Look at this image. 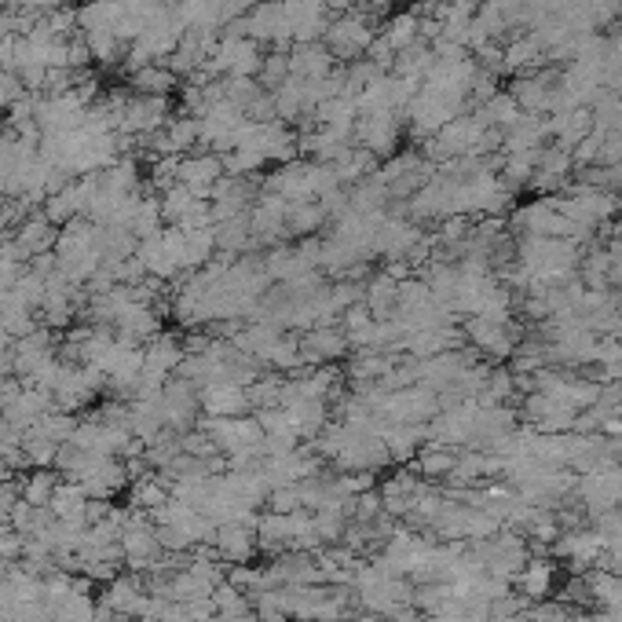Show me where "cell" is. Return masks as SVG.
<instances>
[{
    "mask_svg": "<svg viewBox=\"0 0 622 622\" xmlns=\"http://www.w3.org/2000/svg\"><path fill=\"white\" fill-rule=\"evenodd\" d=\"M462 337L472 344V352L480 359H509L516 352V341L524 337V330L513 319H483V315H469L462 322Z\"/></svg>",
    "mask_w": 622,
    "mask_h": 622,
    "instance_id": "obj_1",
    "label": "cell"
},
{
    "mask_svg": "<svg viewBox=\"0 0 622 622\" xmlns=\"http://www.w3.org/2000/svg\"><path fill=\"white\" fill-rule=\"evenodd\" d=\"M377 30L366 22L363 11H348L341 19L330 22V30H326V52L337 59V63H355V59H363L366 48L374 44Z\"/></svg>",
    "mask_w": 622,
    "mask_h": 622,
    "instance_id": "obj_2",
    "label": "cell"
},
{
    "mask_svg": "<svg viewBox=\"0 0 622 622\" xmlns=\"http://www.w3.org/2000/svg\"><path fill=\"white\" fill-rule=\"evenodd\" d=\"M399 132H403V114L396 110H359L352 140L374 158H392L399 151Z\"/></svg>",
    "mask_w": 622,
    "mask_h": 622,
    "instance_id": "obj_3",
    "label": "cell"
},
{
    "mask_svg": "<svg viewBox=\"0 0 622 622\" xmlns=\"http://www.w3.org/2000/svg\"><path fill=\"white\" fill-rule=\"evenodd\" d=\"M604 549H608V538H604L597 527H575V531H564V535L553 542V553L575 571L597 568L604 560Z\"/></svg>",
    "mask_w": 622,
    "mask_h": 622,
    "instance_id": "obj_4",
    "label": "cell"
},
{
    "mask_svg": "<svg viewBox=\"0 0 622 622\" xmlns=\"http://www.w3.org/2000/svg\"><path fill=\"white\" fill-rule=\"evenodd\" d=\"M571 498H579V505L590 516H601V513H608V509H619L622 505V469L615 465V469L579 476Z\"/></svg>",
    "mask_w": 622,
    "mask_h": 622,
    "instance_id": "obj_5",
    "label": "cell"
},
{
    "mask_svg": "<svg viewBox=\"0 0 622 622\" xmlns=\"http://www.w3.org/2000/svg\"><path fill=\"white\" fill-rule=\"evenodd\" d=\"M348 333L341 330V322H319L304 330L301 337V352H304V366H333L341 363L348 355Z\"/></svg>",
    "mask_w": 622,
    "mask_h": 622,
    "instance_id": "obj_6",
    "label": "cell"
},
{
    "mask_svg": "<svg viewBox=\"0 0 622 622\" xmlns=\"http://www.w3.org/2000/svg\"><path fill=\"white\" fill-rule=\"evenodd\" d=\"M227 176V165H224V154H213V151H202V154H183L180 158V169H176V183L187 187L191 194L205 198L209 202V194L213 187Z\"/></svg>",
    "mask_w": 622,
    "mask_h": 622,
    "instance_id": "obj_7",
    "label": "cell"
},
{
    "mask_svg": "<svg viewBox=\"0 0 622 622\" xmlns=\"http://www.w3.org/2000/svg\"><path fill=\"white\" fill-rule=\"evenodd\" d=\"M169 121V99L165 96H129L121 107L118 132L121 136H151V132L165 129Z\"/></svg>",
    "mask_w": 622,
    "mask_h": 622,
    "instance_id": "obj_8",
    "label": "cell"
},
{
    "mask_svg": "<svg viewBox=\"0 0 622 622\" xmlns=\"http://www.w3.org/2000/svg\"><path fill=\"white\" fill-rule=\"evenodd\" d=\"M216 557L224 564H249L253 553H257V520H231V524H216L213 535Z\"/></svg>",
    "mask_w": 622,
    "mask_h": 622,
    "instance_id": "obj_9",
    "label": "cell"
},
{
    "mask_svg": "<svg viewBox=\"0 0 622 622\" xmlns=\"http://www.w3.org/2000/svg\"><path fill=\"white\" fill-rule=\"evenodd\" d=\"M52 359H55V341L52 333H48V326H44V330H33L15 341V348H11V374L19 377V381H30Z\"/></svg>",
    "mask_w": 622,
    "mask_h": 622,
    "instance_id": "obj_10",
    "label": "cell"
},
{
    "mask_svg": "<svg viewBox=\"0 0 622 622\" xmlns=\"http://www.w3.org/2000/svg\"><path fill=\"white\" fill-rule=\"evenodd\" d=\"M183 359H187V352H183V341L176 333H154L151 341L143 344V374L158 377V381H169L180 370Z\"/></svg>",
    "mask_w": 622,
    "mask_h": 622,
    "instance_id": "obj_11",
    "label": "cell"
},
{
    "mask_svg": "<svg viewBox=\"0 0 622 622\" xmlns=\"http://www.w3.org/2000/svg\"><path fill=\"white\" fill-rule=\"evenodd\" d=\"M147 586H143V575H114L103 590V604L114 608L121 619H140L143 608H147Z\"/></svg>",
    "mask_w": 622,
    "mask_h": 622,
    "instance_id": "obj_12",
    "label": "cell"
},
{
    "mask_svg": "<svg viewBox=\"0 0 622 622\" xmlns=\"http://www.w3.org/2000/svg\"><path fill=\"white\" fill-rule=\"evenodd\" d=\"M132 483L129 469H125V462L121 458H96L92 462V469L85 472V480H81V487L88 491V498H99V502H110V498H118L125 487Z\"/></svg>",
    "mask_w": 622,
    "mask_h": 622,
    "instance_id": "obj_13",
    "label": "cell"
},
{
    "mask_svg": "<svg viewBox=\"0 0 622 622\" xmlns=\"http://www.w3.org/2000/svg\"><path fill=\"white\" fill-rule=\"evenodd\" d=\"M202 414H205V418H246V414H249L246 388H238V385H205L202 388Z\"/></svg>",
    "mask_w": 622,
    "mask_h": 622,
    "instance_id": "obj_14",
    "label": "cell"
},
{
    "mask_svg": "<svg viewBox=\"0 0 622 622\" xmlns=\"http://www.w3.org/2000/svg\"><path fill=\"white\" fill-rule=\"evenodd\" d=\"M337 66L341 63L326 48H319V44H293L290 48V77L319 81V77H330Z\"/></svg>",
    "mask_w": 622,
    "mask_h": 622,
    "instance_id": "obj_15",
    "label": "cell"
},
{
    "mask_svg": "<svg viewBox=\"0 0 622 622\" xmlns=\"http://www.w3.org/2000/svg\"><path fill=\"white\" fill-rule=\"evenodd\" d=\"M458 326H436V330H410L403 337V352L410 359H432V355L440 352H451L458 348Z\"/></svg>",
    "mask_w": 622,
    "mask_h": 622,
    "instance_id": "obj_16",
    "label": "cell"
},
{
    "mask_svg": "<svg viewBox=\"0 0 622 622\" xmlns=\"http://www.w3.org/2000/svg\"><path fill=\"white\" fill-rule=\"evenodd\" d=\"M282 410H286V418H290L293 432L301 440H315L330 425V399H297V403H290V407Z\"/></svg>",
    "mask_w": 622,
    "mask_h": 622,
    "instance_id": "obj_17",
    "label": "cell"
},
{
    "mask_svg": "<svg viewBox=\"0 0 622 622\" xmlns=\"http://www.w3.org/2000/svg\"><path fill=\"white\" fill-rule=\"evenodd\" d=\"M513 582L520 586V597H524V601H549L553 582H557V564L546 557H531Z\"/></svg>",
    "mask_w": 622,
    "mask_h": 622,
    "instance_id": "obj_18",
    "label": "cell"
},
{
    "mask_svg": "<svg viewBox=\"0 0 622 622\" xmlns=\"http://www.w3.org/2000/svg\"><path fill=\"white\" fill-rule=\"evenodd\" d=\"M88 491L81 487V483L74 480H59V487H55L52 502H48V509H52L55 520H66V524H77V527H88L85 513H88Z\"/></svg>",
    "mask_w": 622,
    "mask_h": 622,
    "instance_id": "obj_19",
    "label": "cell"
},
{
    "mask_svg": "<svg viewBox=\"0 0 622 622\" xmlns=\"http://www.w3.org/2000/svg\"><path fill=\"white\" fill-rule=\"evenodd\" d=\"M169 498H172V480L165 472L136 476L129 487V502H132V509H140V513H154V509H161Z\"/></svg>",
    "mask_w": 622,
    "mask_h": 622,
    "instance_id": "obj_20",
    "label": "cell"
},
{
    "mask_svg": "<svg viewBox=\"0 0 622 622\" xmlns=\"http://www.w3.org/2000/svg\"><path fill=\"white\" fill-rule=\"evenodd\" d=\"M363 308L374 315L377 322L385 319H396V308H399V279L392 275H377V279L366 282V293H363Z\"/></svg>",
    "mask_w": 622,
    "mask_h": 622,
    "instance_id": "obj_21",
    "label": "cell"
},
{
    "mask_svg": "<svg viewBox=\"0 0 622 622\" xmlns=\"http://www.w3.org/2000/svg\"><path fill=\"white\" fill-rule=\"evenodd\" d=\"M458 465V451L447 447V443H425L418 454H414V472L421 480H447Z\"/></svg>",
    "mask_w": 622,
    "mask_h": 622,
    "instance_id": "obj_22",
    "label": "cell"
},
{
    "mask_svg": "<svg viewBox=\"0 0 622 622\" xmlns=\"http://www.w3.org/2000/svg\"><path fill=\"white\" fill-rule=\"evenodd\" d=\"M520 114H524V110L516 107V99L509 96V92H494L487 103H480V107H476V114H472V118L480 121L483 129L505 132V129H513L516 121H520Z\"/></svg>",
    "mask_w": 622,
    "mask_h": 622,
    "instance_id": "obj_23",
    "label": "cell"
},
{
    "mask_svg": "<svg viewBox=\"0 0 622 622\" xmlns=\"http://www.w3.org/2000/svg\"><path fill=\"white\" fill-rule=\"evenodd\" d=\"M129 88L136 96H165L176 88V74H172L165 63H151V66H140V70H132L129 74Z\"/></svg>",
    "mask_w": 622,
    "mask_h": 622,
    "instance_id": "obj_24",
    "label": "cell"
},
{
    "mask_svg": "<svg viewBox=\"0 0 622 622\" xmlns=\"http://www.w3.org/2000/svg\"><path fill=\"white\" fill-rule=\"evenodd\" d=\"M612 249H590L579 260V282L586 290H608V275H612Z\"/></svg>",
    "mask_w": 622,
    "mask_h": 622,
    "instance_id": "obj_25",
    "label": "cell"
},
{
    "mask_svg": "<svg viewBox=\"0 0 622 622\" xmlns=\"http://www.w3.org/2000/svg\"><path fill=\"white\" fill-rule=\"evenodd\" d=\"M381 37H385V44L392 48V52H403V48H410L414 41H421L418 33V11H399V15H392V19L381 26Z\"/></svg>",
    "mask_w": 622,
    "mask_h": 622,
    "instance_id": "obj_26",
    "label": "cell"
},
{
    "mask_svg": "<svg viewBox=\"0 0 622 622\" xmlns=\"http://www.w3.org/2000/svg\"><path fill=\"white\" fill-rule=\"evenodd\" d=\"M22 483V502L37 505V509H48L55 487H59V476L52 469H30L26 476H19Z\"/></svg>",
    "mask_w": 622,
    "mask_h": 622,
    "instance_id": "obj_27",
    "label": "cell"
},
{
    "mask_svg": "<svg viewBox=\"0 0 622 622\" xmlns=\"http://www.w3.org/2000/svg\"><path fill=\"white\" fill-rule=\"evenodd\" d=\"M322 224H326V213H322L319 202H293L286 209V235H315Z\"/></svg>",
    "mask_w": 622,
    "mask_h": 622,
    "instance_id": "obj_28",
    "label": "cell"
},
{
    "mask_svg": "<svg viewBox=\"0 0 622 622\" xmlns=\"http://www.w3.org/2000/svg\"><path fill=\"white\" fill-rule=\"evenodd\" d=\"M264 366H271V370H282V374H290V370H301V366H304L301 337H290V333H282L279 341L271 344V352L264 355Z\"/></svg>",
    "mask_w": 622,
    "mask_h": 622,
    "instance_id": "obj_29",
    "label": "cell"
},
{
    "mask_svg": "<svg viewBox=\"0 0 622 622\" xmlns=\"http://www.w3.org/2000/svg\"><path fill=\"white\" fill-rule=\"evenodd\" d=\"M88 37V52H92V63L99 66H118L121 59H125V41H121L118 33L110 30H99V33H85Z\"/></svg>",
    "mask_w": 622,
    "mask_h": 622,
    "instance_id": "obj_30",
    "label": "cell"
},
{
    "mask_svg": "<svg viewBox=\"0 0 622 622\" xmlns=\"http://www.w3.org/2000/svg\"><path fill=\"white\" fill-rule=\"evenodd\" d=\"M516 396V374L509 370V366H494V370H487V381H483V392L476 403H509V399Z\"/></svg>",
    "mask_w": 622,
    "mask_h": 622,
    "instance_id": "obj_31",
    "label": "cell"
},
{
    "mask_svg": "<svg viewBox=\"0 0 622 622\" xmlns=\"http://www.w3.org/2000/svg\"><path fill=\"white\" fill-rule=\"evenodd\" d=\"M213 604H216V615H227V619H235V615H246V612H253V597L249 593H242L238 586H231V582H220L213 593Z\"/></svg>",
    "mask_w": 622,
    "mask_h": 622,
    "instance_id": "obj_32",
    "label": "cell"
},
{
    "mask_svg": "<svg viewBox=\"0 0 622 622\" xmlns=\"http://www.w3.org/2000/svg\"><path fill=\"white\" fill-rule=\"evenodd\" d=\"M286 77H290V52L275 48V52L264 55V63H260V74H257L260 85L275 92V88H279L282 81H286Z\"/></svg>",
    "mask_w": 622,
    "mask_h": 622,
    "instance_id": "obj_33",
    "label": "cell"
},
{
    "mask_svg": "<svg viewBox=\"0 0 622 622\" xmlns=\"http://www.w3.org/2000/svg\"><path fill=\"white\" fill-rule=\"evenodd\" d=\"M22 546H26V535H19L11 524H0V560H8V564L22 560Z\"/></svg>",
    "mask_w": 622,
    "mask_h": 622,
    "instance_id": "obj_34",
    "label": "cell"
},
{
    "mask_svg": "<svg viewBox=\"0 0 622 622\" xmlns=\"http://www.w3.org/2000/svg\"><path fill=\"white\" fill-rule=\"evenodd\" d=\"M524 612L535 622H564L571 615V608L564 601H546V604H531V608H524Z\"/></svg>",
    "mask_w": 622,
    "mask_h": 622,
    "instance_id": "obj_35",
    "label": "cell"
},
{
    "mask_svg": "<svg viewBox=\"0 0 622 622\" xmlns=\"http://www.w3.org/2000/svg\"><path fill=\"white\" fill-rule=\"evenodd\" d=\"M593 527H597L608 542H619L622 538V509H608V513L593 516Z\"/></svg>",
    "mask_w": 622,
    "mask_h": 622,
    "instance_id": "obj_36",
    "label": "cell"
},
{
    "mask_svg": "<svg viewBox=\"0 0 622 622\" xmlns=\"http://www.w3.org/2000/svg\"><path fill=\"white\" fill-rule=\"evenodd\" d=\"M494 622H535V619H531L527 612H520V615H513V619H494Z\"/></svg>",
    "mask_w": 622,
    "mask_h": 622,
    "instance_id": "obj_37",
    "label": "cell"
}]
</instances>
